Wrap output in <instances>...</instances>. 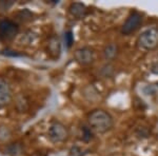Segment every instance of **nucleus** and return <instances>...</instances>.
<instances>
[{
	"mask_svg": "<svg viewBox=\"0 0 158 156\" xmlns=\"http://www.w3.org/2000/svg\"><path fill=\"white\" fill-rule=\"evenodd\" d=\"M11 131L7 127L0 126V141H6L11 138Z\"/></svg>",
	"mask_w": 158,
	"mask_h": 156,
	"instance_id": "nucleus-13",
	"label": "nucleus"
},
{
	"mask_svg": "<svg viewBox=\"0 0 158 156\" xmlns=\"http://www.w3.org/2000/svg\"><path fill=\"white\" fill-rule=\"evenodd\" d=\"M118 54H119V48L116 43H114V42L108 43V44L103 48L102 55H103V58L106 61H112V60L116 59Z\"/></svg>",
	"mask_w": 158,
	"mask_h": 156,
	"instance_id": "nucleus-9",
	"label": "nucleus"
},
{
	"mask_svg": "<svg viewBox=\"0 0 158 156\" xmlns=\"http://www.w3.org/2000/svg\"><path fill=\"white\" fill-rule=\"evenodd\" d=\"M48 51L54 58H58V56L60 54V41L58 37H52L49 40Z\"/></svg>",
	"mask_w": 158,
	"mask_h": 156,
	"instance_id": "nucleus-10",
	"label": "nucleus"
},
{
	"mask_svg": "<svg viewBox=\"0 0 158 156\" xmlns=\"http://www.w3.org/2000/svg\"><path fill=\"white\" fill-rule=\"evenodd\" d=\"M88 124L93 131L99 134H104L112 130L114 126V120L111 114L106 111L96 109L88 115Z\"/></svg>",
	"mask_w": 158,
	"mask_h": 156,
	"instance_id": "nucleus-1",
	"label": "nucleus"
},
{
	"mask_svg": "<svg viewBox=\"0 0 158 156\" xmlns=\"http://www.w3.org/2000/svg\"><path fill=\"white\" fill-rule=\"evenodd\" d=\"M64 40H65V44H67L68 48H71V45L73 44L74 42V36H73V33L71 31H69L64 34Z\"/></svg>",
	"mask_w": 158,
	"mask_h": 156,
	"instance_id": "nucleus-14",
	"label": "nucleus"
},
{
	"mask_svg": "<svg viewBox=\"0 0 158 156\" xmlns=\"http://www.w3.org/2000/svg\"><path fill=\"white\" fill-rule=\"evenodd\" d=\"M74 59L80 65H89L95 60V52L89 47L79 48L74 52Z\"/></svg>",
	"mask_w": 158,
	"mask_h": 156,
	"instance_id": "nucleus-6",
	"label": "nucleus"
},
{
	"mask_svg": "<svg viewBox=\"0 0 158 156\" xmlns=\"http://www.w3.org/2000/svg\"><path fill=\"white\" fill-rule=\"evenodd\" d=\"M69 136H70L69 129L60 121H53L48 130V137L54 144L67 141Z\"/></svg>",
	"mask_w": 158,
	"mask_h": 156,
	"instance_id": "nucleus-3",
	"label": "nucleus"
},
{
	"mask_svg": "<svg viewBox=\"0 0 158 156\" xmlns=\"http://www.w3.org/2000/svg\"><path fill=\"white\" fill-rule=\"evenodd\" d=\"M19 32V27L11 19L0 20V39L11 40L16 37Z\"/></svg>",
	"mask_w": 158,
	"mask_h": 156,
	"instance_id": "nucleus-5",
	"label": "nucleus"
},
{
	"mask_svg": "<svg viewBox=\"0 0 158 156\" xmlns=\"http://www.w3.org/2000/svg\"><path fill=\"white\" fill-rule=\"evenodd\" d=\"M13 98L11 84L6 78L0 77V109L6 107Z\"/></svg>",
	"mask_w": 158,
	"mask_h": 156,
	"instance_id": "nucleus-7",
	"label": "nucleus"
},
{
	"mask_svg": "<svg viewBox=\"0 0 158 156\" xmlns=\"http://www.w3.org/2000/svg\"><path fill=\"white\" fill-rule=\"evenodd\" d=\"M93 130L88 126L81 127V139L85 142H89L90 140L93 139Z\"/></svg>",
	"mask_w": 158,
	"mask_h": 156,
	"instance_id": "nucleus-12",
	"label": "nucleus"
},
{
	"mask_svg": "<svg viewBox=\"0 0 158 156\" xmlns=\"http://www.w3.org/2000/svg\"><path fill=\"white\" fill-rule=\"evenodd\" d=\"M137 45L144 51H153L158 48V27H150L141 32L137 38Z\"/></svg>",
	"mask_w": 158,
	"mask_h": 156,
	"instance_id": "nucleus-2",
	"label": "nucleus"
},
{
	"mask_svg": "<svg viewBox=\"0 0 158 156\" xmlns=\"http://www.w3.org/2000/svg\"><path fill=\"white\" fill-rule=\"evenodd\" d=\"M150 70H151V73L155 74V75H158V61H155L154 63H152Z\"/></svg>",
	"mask_w": 158,
	"mask_h": 156,
	"instance_id": "nucleus-15",
	"label": "nucleus"
},
{
	"mask_svg": "<svg viewBox=\"0 0 158 156\" xmlns=\"http://www.w3.org/2000/svg\"><path fill=\"white\" fill-rule=\"evenodd\" d=\"M142 23V15L139 12L133 11L130 13L128 18L124 21V23L121 27V34L122 35H131L140 27Z\"/></svg>",
	"mask_w": 158,
	"mask_h": 156,
	"instance_id": "nucleus-4",
	"label": "nucleus"
},
{
	"mask_svg": "<svg viewBox=\"0 0 158 156\" xmlns=\"http://www.w3.org/2000/svg\"><path fill=\"white\" fill-rule=\"evenodd\" d=\"M69 12L73 17H75L77 19H81L86 15L88 9L81 2H72L70 4V7H69Z\"/></svg>",
	"mask_w": 158,
	"mask_h": 156,
	"instance_id": "nucleus-8",
	"label": "nucleus"
},
{
	"mask_svg": "<svg viewBox=\"0 0 158 156\" xmlns=\"http://www.w3.org/2000/svg\"><path fill=\"white\" fill-rule=\"evenodd\" d=\"M100 75L104 78H110L114 75V66L111 63H106L104 65L101 66L100 71H99Z\"/></svg>",
	"mask_w": 158,
	"mask_h": 156,
	"instance_id": "nucleus-11",
	"label": "nucleus"
}]
</instances>
